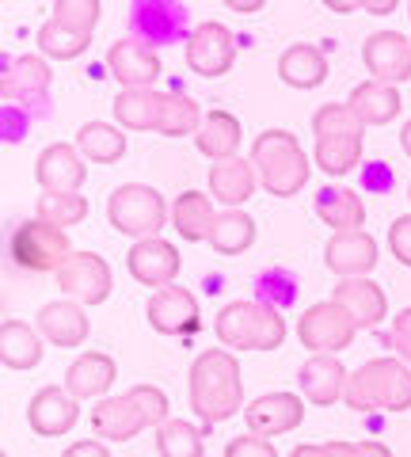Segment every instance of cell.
Returning a JSON list of instances; mask_svg holds the SVG:
<instances>
[{"instance_id": "obj_1", "label": "cell", "mask_w": 411, "mask_h": 457, "mask_svg": "<svg viewBox=\"0 0 411 457\" xmlns=\"http://www.w3.org/2000/svg\"><path fill=\"white\" fill-rule=\"evenodd\" d=\"M244 404V381L233 351H202L191 362V408L202 423H221Z\"/></svg>"}, {"instance_id": "obj_2", "label": "cell", "mask_w": 411, "mask_h": 457, "mask_svg": "<svg viewBox=\"0 0 411 457\" xmlns=\"http://www.w3.org/2000/svg\"><path fill=\"white\" fill-rule=\"evenodd\" d=\"M168 396L157 385H134L130 393L122 396H107L92 408V427L107 442H130L134 435H141L145 427H160L168 416Z\"/></svg>"}, {"instance_id": "obj_3", "label": "cell", "mask_w": 411, "mask_h": 457, "mask_svg": "<svg viewBox=\"0 0 411 457\" xmlns=\"http://www.w3.org/2000/svg\"><path fill=\"white\" fill-rule=\"evenodd\" d=\"M343 404L350 411H407L411 366L404 359H370L350 374Z\"/></svg>"}, {"instance_id": "obj_4", "label": "cell", "mask_w": 411, "mask_h": 457, "mask_svg": "<svg viewBox=\"0 0 411 457\" xmlns=\"http://www.w3.org/2000/svg\"><path fill=\"white\" fill-rule=\"evenodd\" d=\"M251 168H259V183L275 198H293L308 183L313 168H308L305 149L297 145L290 130H263L251 141Z\"/></svg>"}, {"instance_id": "obj_5", "label": "cell", "mask_w": 411, "mask_h": 457, "mask_svg": "<svg viewBox=\"0 0 411 457\" xmlns=\"http://www.w3.org/2000/svg\"><path fill=\"white\" fill-rule=\"evenodd\" d=\"M214 332L229 351H278L286 320L263 302H229L218 312Z\"/></svg>"}, {"instance_id": "obj_6", "label": "cell", "mask_w": 411, "mask_h": 457, "mask_svg": "<svg viewBox=\"0 0 411 457\" xmlns=\"http://www.w3.org/2000/svg\"><path fill=\"white\" fill-rule=\"evenodd\" d=\"M107 221L119 228L122 237L137 240H152L168 221V203L157 187L145 183H122L119 191H111L107 198Z\"/></svg>"}, {"instance_id": "obj_7", "label": "cell", "mask_w": 411, "mask_h": 457, "mask_svg": "<svg viewBox=\"0 0 411 457\" xmlns=\"http://www.w3.org/2000/svg\"><path fill=\"white\" fill-rule=\"evenodd\" d=\"M8 255L12 263L23 270H35V275H46V270H58L73 260V245H69V233L50 221H23L16 225V233L8 240Z\"/></svg>"}, {"instance_id": "obj_8", "label": "cell", "mask_w": 411, "mask_h": 457, "mask_svg": "<svg viewBox=\"0 0 411 457\" xmlns=\"http://www.w3.org/2000/svg\"><path fill=\"white\" fill-rule=\"evenodd\" d=\"M354 336H358V328H354V320L347 317V309L335 305V302L308 305L301 312V320H297V339H301L313 354L347 351Z\"/></svg>"}, {"instance_id": "obj_9", "label": "cell", "mask_w": 411, "mask_h": 457, "mask_svg": "<svg viewBox=\"0 0 411 457\" xmlns=\"http://www.w3.org/2000/svg\"><path fill=\"white\" fill-rule=\"evenodd\" d=\"M58 286L65 290L69 302H77V305H103L111 290H115V278H111V267L103 255L73 252V260L58 270Z\"/></svg>"}, {"instance_id": "obj_10", "label": "cell", "mask_w": 411, "mask_h": 457, "mask_svg": "<svg viewBox=\"0 0 411 457\" xmlns=\"http://www.w3.org/2000/svg\"><path fill=\"white\" fill-rule=\"evenodd\" d=\"M187 65L198 77H225L236 65V38L229 35V27L218 20L198 23L187 38Z\"/></svg>"}, {"instance_id": "obj_11", "label": "cell", "mask_w": 411, "mask_h": 457, "mask_svg": "<svg viewBox=\"0 0 411 457\" xmlns=\"http://www.w3.org/2000/svg\"><path fill=\"white\" fill-rule=\"evenodd\" d=\"M145 317L152 324V332L160 336H191L202 328V317H198V297L187 290V286H164L149 297Z\"/></svg>"}, {"instance_id": "obj_12", "label": "cell", "mask_w": 411, "mask_h": 457, "mask_svg": "<svg viewBox=\"0 0 411 457\" xmlns=\"http://www.w3.org/2000/svg\"><path fill=\"white\" fill-rule=\"evenodd\" d=\"M362 62L377 84L411 80V38L400 31H374L362 42Z\"/></svg>"}, {"instance_id": "obj_13", "label": "cell", "mask_w": 411, "mask_h": 457, "mask_svg": "<svg viewBox=\"0 0 411 457\" xmlns=\"http://www.w3.org/2000/svg\"><path fill=\"white\" fill-rule=\"evenodd\" d=\"M301 420H305V400L297 393H263L244 408L248 435L259 438L290 435L293 427H301Z\"/></svg>"}, {"instance_id": "obj_14", "label": "cell", "mask_w": 411, "mask_h": 457, "mask_svg": "<svg viewBox=\"0 0 411 457\" xmlns=\"http://www.w3.org/2000/svg\"><path fill=\"white\" fill-rule=\"evenodd\" d=\"M35 179L42 195H80L84 179H88V168L77 156L73 145H65V141H53L38 153L35 161Z\"/></svg>"}, {"instance_id": "obj_15", "label": "cell", "mask_w": 411, "mask_h": 457, "mask_svg": "<svg viewBox=\"0 0 411 457\" xmlns=\"http://www.w3.org/2000/svg\"><path fill=\"white\" fill-rule=\"evenodd\" d=\"M77 416H80V400L69 396V389H58V385H46L31 396L27 404V423L31 431L42 435V438H62L77 427Z\"/></svg>"}, {"instance_id": "obj_16", "label": "cell", "mask_w": 411, "mask_h": 457, "mask_svg": "<svg viewBox=\"0 0 411 457\" xmlns=\"http://www.w3.org/2000/svg\"><path fill=\"white\" fill-rule=\"evenodd\" d=\"M107 69L115 73L122 88H152V80L160 77V54L141 38H119L107 50Z\"/></svg>"}, {"instance_id": "obj_17", "label": "cell", "mask_w": 411, "mask_h": 457, "mask_svg": "<svg viewBox=\"0 0 411 457\" xmlns=\"http://www.w3.org/2000/svg\"><path fill=\"white\" fill-rule=\"evenodd\" d=\"M179 267H183V260H179L176 245H168V240H160V237L137 240V245L130 248V255H126V270H130L141 286H149V290L172 286Z\"/></svg>"}, {"instance_id": "obj_18", "label": "cell", "mask_w": 411, "mask_h": 457, "mask_svg": "<svg viewBox=\"0 0 411 457\" xmlns=\"http://www.w3.org/2000/svg\"><path fill=\"white\" fill-rule=\"evenodd\" d=\"M332 302L347 309V317L354 320L358 332H366V328H377L381 320L389 317V297L370 278H339V286L332 290Z\"/></svg>"}, {"instance_id": "obj_19", "label": "cell", "mask_w": 411, "mask_h": 457, "mask_svg": "<svg viewBox=\"0 0 411 457\" xmlns=\"http://www.w3.org/2000/svg\"><path fill=\"white\" fill-rule=\"evenodd\" d=\"M324 263L339 278H366L377 267V240L370 233H335L324 245Z\"/></svg>"}, {"instance_id": "obj_20", "label": "cell", "mask_w": 411, "mask_h": 457, "mask_svg": "<svg viewBox=\"0 0 411 457\" xmlns=\"http://www.w3.org/2000/svg\"><path fill=\"white\" fill-rule=\"evenodd\" d=\"M301 393H305V400H313V404H320V408H332V404H339V400L347 396V381H350V374H347V366L335 359V354H313L305 366H301Z\"/></svg>"}, {"instance_id": "obj_21", "label": "cell", "mask_w": 411, "mask_h": 457, "mask_svg": "<svg viewBox=\"0 0 411 457\" xmlns=\"http://www.w3.org/2000/svg\"><path fill=\"white\" fill-rule=\"evenodd\" d=\"M38 332L46 336L53 347H80L84 339H88L92 324H88V312H84V305L77 302H50L38 309Z\"/></svg>"}, {"instance_id": "obj_22", "label": "cell", "mask_w": 411, "mask_h": 457, "mask_svg": "<svg viewBox=\"0 0 411 457\" xmlns=\"http://www.w3.org/2000/svg\"><path fill=\"white\" fill-rule=\"evenodd\" d=\"M115 378H119V366H115L111 354L84 351L80 359L65 370V389L77 400H92V396H103L111 385H115Z\"/></svg>"}, {"instance_id": "obj_23", "label": "cell", "mask_w": 411, "mask_h": 457, "mask_svg": "<svg viewBox=\"0 0 411 457\" xmlns=\"http://www.w3.org/2000/svg\"><path fill=\"white\" fill-rule=\"evenodd\" d=\"M210 195L218 198L225 210H240L255 195V168L244 156H233V161H218L210 168Z\"/></svg>"}, {"instance_id": "obj_24", "label": "cell", "mask_w": 411, "mask_h": 457, "mask_svg": "<svg viewBox=\"0 0 411 457\" xmlns=\"http://www.w3.org/2000/svg\"><path fill=\"white\" fill-rule=\"evenodd\" d=\"M164 99L168 96L157 88H122L115 96V119L126 130H160Z\"/></svg>"}, {"instance_id": "obj_25", "label": "cell", "mask_w": 411, "mask_h": 457, "mask_svg": "<svg viewBox=\"0 0 411 457\" xmlns=\"http://www.w3.org/2000/svg\"><path fill=\"white\" fill-rule=\"evenodd\" d=\"M278 77H282V84L301 88V92L320 88V84L328 80V57H324L316 46H308V42H297V46H290L278 57Z\"/></svg>"}, {"instance_id": "obj_26", "label": "cell", "mask_w": 411, "mask_h": 457, "mask_svg": "<svg viewBox=\"0 0 411 457\" xmlns=\"http://www.w3.org/2000/svg\"><path fill=\"white\" fill-rule=\"evenodd\" d=\"M240 137H244L240 134V119L218 107V111L206 114L202 130L194 134V145H198V153L218 164V161H233L236 149H240Z\"/></svg>"}, {"instance_id": "obj_27", "label": "cell", "mask_w": 411, "mask_h": 457, "mask_svg": "<svg viewBox=\"0 0 411 457\" xmlns=\"http://www.w3.org/2000/svg\"><path fill=\"white\" fill-rule=\"evenodd\" d=\"M214 198L202 195V191H183L176 203H172V225L176 233L183 240H191V245H198V240H210V233H214Z\"/></svg>"}, {"instance_id": "obj_28", "label": "cell", "mask_w": 411, "mask_h": 457, "mask_svg": "<svg viewBox=\"0 0 411 457\" xmlns=\"http://www.w3.org/2000/svg\"><path fill=\"white\" fill-rule=\"evenodd\" d=\"M347 107L358 114L362 126H385V122H392L396 114H400L404 99H400V92H396L392 84L366 80V84H358V88L350 92V104Z\"/></svg>"}, {"instance_id": "obj_29", "label": "cell", "mask_w": 411, "mask_h": 457, "mask_svg": "<svg viewBox=\"0 0 411 457\" xmlns=\"http://www.w3.org/2000/svg\"><path fill=\"white\" fill-rule=\"evenodd\" d=\"M316 213H320L324 225L335 228V233H358L362 221H366L362 198L350 187H339V183H332V187H324L316 195Z\"/></svg>"}, {"instance_id": "obj_30", "label": "cell", "mask_w": 411, "mask_h": 457, "mask_svg": "<svg viewBox=\"0 0 411 457\" xmlns=\"http://www.w3.org/2000/svg\"><path fill=\"white\" fill-rule=\"evenodd\" d=\"M0 359L8 370H35L42 362V339L31 324L4 320L0 324Z\"/></svg>"}, {"instance_id": "obj_31", "label": "cell", "mask_w": 411, "mask_h": 457, "mask_svg": "<svg viewBox=\"0 0 411 457\" xmlns=\"http://www.w3.org/2000/svg\"><path fill=\"white\" fill-rule=\"evenodd\" d=\"M255 245V221L244 210H221L210 233V248L218 255H240Z\"/></svg>"}, {"instance_id": "obj_32", "label": "cell", "mask_w": 411, "mask_h": 457, "mask_svg": "<svg viewBox=\"0 0 411 457\" xmlns=\"http://www.w3.org/2000/svg\"><path fill=\"white\" fill-rule=\"evenodd\" d=\"M77 149L95 164H115L126 156V134L107 122H84L77 130Z\"/></svg>"}, {"instance_id": "obj_33", "label": "cell", "mask_w": 411, "mask_h": 457, "mask_svg": "<svg viewBox=\"0 0 411 457\" xmlns=\"http://www.w3.org/2000/svg\"><path fill=\"white\" fill-rule=\"evenodd\" d=\"M50 65L42 54H27V57H16L8 69H4V99L12 96H38L50 88Z\"/></svg>"}, {"instance_id": "obj_34", "label": "cell", "mask_w": 411, "mask_h": 457, "mask_svg": "<svg viewBox=\"0 0 411 457\" xmlns=\"http://www.w3.org/2000/svg\"><path fill=\"white\" fill-rule=\"evenodd\" d=\"M88 46H92L88 31H77V27H65L58 20H46L38 31V50L53 57V62H73V57H80Z\"/></svg>"}, {"instance_id": "obj_35", "label": "cell", "mask_w": 411, "mask_h": 457, "mask_svg": "<svg viewBox=\"0 0 411 457\" xmlns=\"http://www.w3.org/2000/svg\"><path fill=\"white\" fill-rule=\"evenodd\" d=\"M157 453L160 457H206L202 435L187 420H164L157 427Z\"/></svg>"}, {"instance_id": "obj_36", "label": "cell", "mask_w": 411, "mask_h": 457, "mask_svg": "<svg viewBox=\"0 0 411 457\" xmlns=\"http://www.w3.org/2000/svg\"><path fill=\"white\" fill-rule=\"evenodd\" d=\"M316 168L328 171V176H347V171L358 168L362 161V137H328V141H316Z\"/></svg>"}, {"instance_id": "obj_37", "label": "cell", "mask_w": 411, "mask_h": 457, "mask_svg": "<svg viewBox=\"0 0 411 457\" xmlns=\"http://www.w3.org/2000/svg\"><path fill=\"white\" fill-rule=\"evenodd\" d=\"M202 114H198V104L183 92H168L164 99V119H160V134L164 137H187L202 130Z\"/></svg>"}, {"instance_id": "obj_38", "label": "cell", "mask_w": 411, "mask_h": 457, "mask_svg": "<svg viewBox=\"0 0 411 457\" xmlns=\"http://www.w3.org/2000/svg\"><path fill=\"white\" fill-rule=\"evenodd\" d=\"M366 126L358 122L347 104H324L316 114H313V134L316 141H328V137H362Z\"/></svg>"}, {"instance_id": "obj_39", "label": "cell", "mask_w": 411, "mask_h": 457, "mask_svg": "<svg viewBox=\"0 0 411 457\" xmlns=\"http://www.w3.org/2000/svg\"><path fill=\"white\" fill-rule=\"evenodd\" d=\"M35 213H38V221L69 228V225H80L88 218V198L84 195H42L35 203Z\"/></svg>"}, {"instance_id": "obj_40", "label": "cell", "mask_w": 411, "mask_h": 457, "mask_svg": "<svg viewBox=\"0 0 411 457\" xmlns=\"http://www.w3.org/2000/svg\"><path fill=\"white\" fill-rule=\"evenodd\" d=\"M290 457H392L385 442H305Z\"/></svg>"}, {"instance_id": "obj_41", "label": "cell", "mask_w": 411, "mask_h": 457, "mask_svg": "<svg viewBox=\"0 0 411 457\" xmlns=\"http://www.w3.org/2000/svg\"><path fill=\"white\" fill-rule=\"evenodd\" d=\"M99 16H103L99 0H58V4H53V20L65 27H77V31H88V35L99 23Z\"/></svg>"}, {"instance_id": "obj_42", "label": "cell", "mask_w": 411, "mask_h": 457, "mask_svg": "<svg viewBox=\"0 0 411 457\" xmlns=\"http://www.w3.org/2000/svg\"><path fill=\"white\" fill-rule=\"evenodd\" d=\"M389 248L404 267H411V213H400L389 228Z\"/></svg>"}, {"instance_id": "obj_43", "label": "cell", "mask_w": 411, "mask_h": 457, "mask_svg": "<svg viewBox=\"0 0 411 457\" xmlns=\"http://www.w3.org/2000/svg\"><path fill=\"white\" fill-rule=\"evenodd\" d=\"M225 457H278V450L259 435H240L225 446Z\"/></svg>"}, {"instance_id": "obj_44", "label": "cell", "mask_w": 411, "mask_h": 457, "mask_svg": "<svg viewBox=\"0 0 411 457\" xmlns=\"http://www.w3.org/2000/svg\"><path fill=\"white\" fill-rule=\"evenodd\" d=\"M392 351H400V359L411 366V309H404L400 317L392 320V332H389Z\"/></svg>"}, {"instance_id": "obj_45", "label": "cell", "mask_w": 411, "mask_h": 457, "mask_svg": "<svg viewBox=\"0 0 411 457\" xmlns=\"http://www.w3.org/2000/svg\"><path fill=\"white\" fill-rule=\"evenodd\" d=\"M62 457H111V450L103 446V442H73Z\"/></svg>"}, {"instance_id": "obj_46", "label": "cell", "mask_w": 411, "mask_h": 457, "mask_svg": "<svg viewBox=\"0 0 411 457\" xmlns=\"http://www.w3.org/2000/svg\"><path fill=\"white\" fill-rule=\"evenodd\" d=\"M263 4H259V0H233V4H229V12H259Z\"/></svg>"}, {"instance_id": "obj_47", "label": "cell", "mask_w": 411, "mask_h": 457, "mask_svg": "<svg viewBox=\"0 0 411 457\" xmlns=\"http://www.w3.org/2000/svg\"><path fill=\"white\" fill-rule=\"evenodd\" d=\"M400 149L411 156V122H404V130H400Z\"/></svg>"}, {"instance_id": "obj_48", "label": "cell", "mask_w": 411, "mask_h": 457, "mask_svg": "<svg viewBox=\"0 0 411 457\" xmlns=\"http://www.w3.org/2000/svg\"><path fill=\"white\" fill-rule=\"evenodd\" d=\"M366 8H370V12H374V16H385V12H392L396 4H392V0H385V4H366Z\"/></svg>"}, {"instance_id": "obj_49", "label": "cell", "mask_w": 411, "mask_h": 457, "mask_svg": "<svg viewBox=\"0 0 411 457\" xmlns=\"http://www.w3.org/2000/svg\"><path fill=\"white\" fill-rule=\"evenodd\" d=\"M407 198H411V187H407Z\"/></svg>"}, {"instance_id": "obj_50", "label": "cell", "mask_w": 411, "mask_h": 457, "mask_svg": "<svg viewBox=\"0 0 411 457\" xmlns=\"http://www.w3.org/2000/svg\"><path fill=\"white\" fill-rule=\"evenodd\" d=\"M407 12H411V4H407Z\"/></svg>"}]
</instances>
